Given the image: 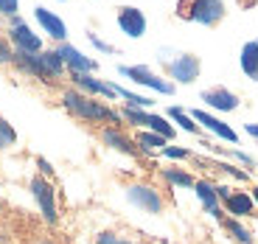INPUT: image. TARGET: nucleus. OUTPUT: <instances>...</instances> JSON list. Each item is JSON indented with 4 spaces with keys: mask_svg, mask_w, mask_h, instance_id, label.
Instances as JSON below:
<instances>
[{
    "mask_svg": "<svg viewBox=\"0 0 258 244\" xmlns=\"http://www.w3.org/2000/svg\"><path fill=\"white\" fill-rule=\"evenodd\" d=\"M62 104H64V109H68L71 115L82 118V121H90V124H101V121L118 124L121 121V112H115L112 107L96 101L93 96H84V93H79V90H68L62 96Z\"/></svg>",
    "mask_w": 258,
    "mask_h": 244,
    "instance_id": "f257e3e1",
    "label": "nucleus"
},
{
    "mask_svg": "<svg viewBox=\"0 0 258 244\" xmlns=\"http://www.w3.org/2000/svg\"><path fill=\"white\" fill-rule=\"evenodd\" d=\"M157 59L163 62L166 73L174 79L177 84H194L202 73V62L197 53H188V51H171V48H160Z\"/></svg>",
    "mask_w": 258,
    "mask_h": 244,
    "instance_id": "f03ea898",
    "label": "nucleus"
},
{
    "mask_svg": "<svg viewBox=\"0 0 258 244\" xmlns=\"http://www.w3.org/2000/svg\"><path fill=\"white\" fill-rule=\"evenodd\" d=\"M225 0H180L177 3V17L188 23H200V26H219L225 20Z\"/></svg>",
    "mask_w": 258,
    "mask_h": 244,
    "instance_id": "7ed1b4c3",
    "label": "nucleus"
},
{
    "mask_svg": "<svg viewBox=\"0 0 258 244\" xmlns=\"http://www.w3.org/2000/svg\"><path fill=\"white\" fill-rule=\"evenodd\" d=\"M118 73L123 79H129V82L141 84V87H149V90L160 93V96H174V82H166V79L157 76L146 65H118Z\"/></svg>",
    "mask_w": 258,
    "mask_h": 244,
    "instance_id": "20e7f679",
    "label": "nucleus"
},
{
    "mask_svg": "<svg viewBox=\"0 0 258 244\" xmlns=\"http://www.w3.org/2000/svg\"><path fill=\"white\" fill-rule=\"evenodd\" d=\"M121 118H126V121H129V124H135V127H146V129H152V132L163 135L166 141H171V138H174V132H177V129L171 127V124H168L163 115H155V112H149V109L126 107V109L121 112Z\"/></svg>",
    "mask_w": 258,
    "mask_h": 244,
    "instance_id": "39448f33",
    "label": "nucleus"
},
{
    "mask_svg": "<svg viewBox=\"0 0 258 244\" xmlns=\"http://www.w3.org/2000/svg\"><path fill=\"white\" fill-rule=\"evenodd\" d=\"M9 42H14V51H28V53H39V51H42V39H39V34H34L31 26H28L26 20H20L17 14L12 17Z\"/></svg>",
    "mask_w": 258,
    "mask_h": 244,
    "instance_id": "423d86ee",
    "label": "nucleus"
},
{
    "mask_svg": "<svg viewBox=\"0 0 258 244\" xmlns=\"http://www.w3.org/2000/svg\"><path fill=\"white\" fill-rule=\"evenodd\" d=\"M31 194L37 199L39 211L45 216L48 225H56V199H53V186L45 180V177H34L31 180Z\"/></svg>",
    "mask_w": 258,
    "mask_h": 244,
    "instance_id": "0eeeda50",
    "label": "nucleus"
},
{
    "mask_svg": "<svg viewBox=\"0 0 258 244\" xmlns=\"http://www.w3.org/2000/svg\"><path fill=\"white\" fill-rule=\"evenodd\" d=\"M115 20H118V28H121L129 39H141L143 34H146V14L138 6H121Z\"/></svg>",
    "mask_w": 258,
    "mask_h": 244,
    "instance_id": "6e6552de",
    "label": "nucleus"
},
{
    "mask_svg": "<svg viewBox=\"0 0 258 244\" xmlns=\"http://www.w3.org/2000/svg\"><path fill=\"white\" fill-rule=\"evenodd\" d=\"M56 51H59L64 68H68L71 73H96L98 62H96V59H90V56H84L76 45H71V42H59Z\"/></svg>",
    "mask_w": 258,
    "mask_h": 244,
    "instance_id": "1a4fd4ad",
    "label": "nucleus"
},
{
    "mask_svg": "<svg viewBox=\"0 0 258 244\" xmlns=\"http://www.w3.org/2000/svg\"><path fill=\"white\" fill-rule=\"evenodd\" d=\"M202 101L208 104L211 109H216V112H233V109H239V96L233 90H227V87H222V84H216V87H208V90H202Z\"/></svg>",
    "mask_w": 258,
    "mask_h": 244,
    "instance_id": "9d476101",
    "label": "nucleus"
},
{
    "mask_svg": "<svg viewBox=\"0 0 258 244\" xmlns=\"http://www.w3.org/2000/svg\"><path fill=\"white\" fill-rule=\"evenodd\" d=\"M126 199H129L135 208L146 211V213H160V211H163L160 194H157L155 188H149V186H129V188H126Z\"/></svg>",
    "mask_w": 258,
    "mask_h": 244,
    "instance_id": "9b49d317",
    "label": "nucleus"
},
{
    "mask_svg": "<svg viewBox=\"0 0 258 244\" xmlns=\"http://www.w3.org/2000/svg\"><path fill=\"white\" fill-rule=\"evenodd\" d=\"M191 118H194L197 124H202V127H205L208 132H213L216 138H222V141L233 143V146L239 143V135H236V129H233V127H227V124L222 121V118L211 115V112H205V109H194V112H191Z\"/></svg>",
    "mask_w": 258,
    "mask_h": 244,
    "instance_id": "f8f14e48",
    "label": "nucleus"
},
{
    "mask_svg": "<svg viewBox=\"0 0 258 244\" xmlns=\"http://www.w3.org/2000/svg\"><path fill=\"white\" fill-rule=\"evenodd\" d=\"M73 82H76V87H82V90H84V93H90V96H101V98H118L115 84L104 82V79H96L93 73H73Z\"/></svg>",
    "mask_w": 258,
    "mask_h": 244,
    "instance_id": "ddd939ff",
    "label": "nucleus"
},
{
    "mask_svg": "<svg viewBox=\"0 0 258 244\" xmlns=\"http://www.w3.org/2000/svg\"><path fill=\"white\" fill-rule=\"evenodd\" d=\"M34 17H37V23L42 26V31H45L48 37H53L56 42H64V37H68V26L62 23V17H56L53 12H48L45 6L34 9Z\"/></svg>",
    "mask_w": 258,
    "mask_h": 244,
    "instance_id": "4468645a",
    "label": "nucleus"
},
{
    "mask_svg": "<svg viewBox=\"0 0 258 244\" xmlns=\"http://www.w3.org/2000/svg\"><path fill=\"white\" fill-rule=\"evenodd\" d=\"M42 53V51H39ZM39 53H28V51H14V59L12 62L17 65L23 73H28V76L34 79H42V82H51L48 79V71H45V65H42V56Z\"/></svg>",
    "mask_w": 258,
    "mask_h": 244,
    "instance_id": "2eb2a0df",
    "label": "nucleus"
},
{
    "mask_svg": "<svg viewBox=\"0 0 258 244\" xmlns=\"http://www.w3.org/2000/svg\"><path fill=\"white\" fill-rule=\"evenodd\" d=\"M239 65H241V71H244L247 79L258 82V37L255 39H247L244 45H241Z\"/></svg>",
    "mask_w": 258,
    "mask_h": 244,
    "instance_id": "dca6fc26",
    "label": "nucleus"
},
{
    "mask_svg": "<svg viewBox=\"0 0 258 244\" xmlns=\"http://www.w3.org/2000/svg\"><path fill=\"white\" fill-rule=\"evenodd\" d=\"M194 191H197V197H200L202 208H205L211 216L222 219V208H219V194H216V186H211V182L200 180V182H194Z\"/></svg>",
    "mask_w": 258,
    "mask_h": 244,
    "instance_id": "f3484780",
    "label": "nucleus"
},
{
    "mask_svg": "<svg viewBox=\"0 0 258 244\" xmlns=\"http://www.w3.org/2000/svg\"><path fill=\"white\" fill-rule=\"evenodd\" d=\"M252 205H255V199H252L250 194H244V191H236V194H230V197L225 199L227 213H233V216H250Z\"/></svg>",
    "mask_w": 258,
    "mask_h": 244,
    "instance_id": "a211bd4d",
    "label": "nucleus"
},
{
    "mask_svg": "<svg viewBox=\"0 0 258 244\" xmlns=\"http://www.w3.org/2000/svg\"><path fill=\"white\" fill-rule=\"evenodd\" d=\"M101 141L107 143L110 149H115V152H123V154H135V143L129 141V138L123 135L121 129H104V132H101Z\"/></svg>",
    "mask_w": 258,
    "mask_h": 244,
    "instance_id": "6ab92c4d",
    "label": "nucleus"
},
{
    "mask_svg": "<svg viewBox=\"0 0 258 244\" xmlns=\"http://www.w3.org/2000/svg\"><path fill=\"white\" fill-rule=\"evenodd\" d=\"M168 118L174 124H180V129H185V132H191V135H197L200 132V124L191 118V112H185L182 107H168Z\"/></svg>",
    "mask_w": 258,
    "mask_h": 244,
    "instance_id": "aec40b11",
    "label": "nucleus"
},
{
    "mask_svg": "<svg viewBox=\"0 0 258 244\" xmlns=\"http://www.w3.org/2000/svg\"><path fill=\"white\" fill-rule=\"evenodd\" d=\"M39 56H42V65H45L48 79H51V82L64 73V62H62V56H59V51H42Z\"/></svg>",
    "mask_w": 258,
    "mask_h": 244,
    "instance_id": "412c9836",
    "label": "nucleus"
},
{
    "mask_svg": "<svg viewBox=\"0 0 258 244\" xmlns=\"http://www.w3.org/2000/svg\"><path fill=\"white\" fill-rule=\"evenodd\" d=\"M115 90H118V98H123L126 101V107H138V109H149L152 107V98L149 96H138V93H132V90H126V87H121V84H115Z\"/></svg>",
    "mask_w": 258,
    "mask_h": 244,
    "instance_id": "4be33fe9",
    "label": "nucleus"
},
{
    "mask_svg": "<svg viewBox=\"0 0 258 244\" xmlns=\"http://www.w3.org/2000/svg\"><path fill=\"white\" fill-rule=\"evenodd\" d=\"M138 146H141L143 152H155V149L166 146V138L157 135V132H152V129H146V132H141V135H138Z\"/></svg>",
    "mask_w": 258,
    "mask_h": 244,
    "instance_id": "5701e85b",
    "label": "nucleus"
},
{
    "mask_svg": "<svg viewBox=\"0 0 258 244\" xmlns=\"http://www.w3.org/2000/svg\"><path fill=\"white\" fill-rule=\"evenodd\" d=\"M222 222H225V219H222ZM225 227L230 230V236L236 238L239 244H252V241H255V238H252V233L247 230V227H241L239 222H236V219H227V222H225Z\"/></svg>",
    "mask_w": 258,
    "mask_h": 244,
    "instance_id": "b1692460",
    "label": "nucleus"
},
{
    "mask_svg": "<svg viewBox=\"0 0 258 244\" xmlns=\"http://www.w3.org/2000/svg\"><path fill=\"white\" fill-rule=\"evenodd\" d=\"M163 177H166L171 186H180V188H194V177L185 171H177V168H163Z\"/></svg>",
    "mask_w": 258,
    "mask_h": 244,
    "instance_id": "393cba45",
    "label": "nucleus"
},
{
    "mask_svg": "<svg viewBox=\"0 0 258 244\" xmlns=\"http://www.w3.org/2000/svg\"><path fill=\"white\" fill-rule=\"evenodd\" d=\"M17 143V132H14V127L6 121V118H0V149H9Z\"/></svg>",
    "mask_w": 258,
    "mask_h": 244,
    "instance_id": "a878e982",
    "label": "nucleus"
},
{
    "mask_svg": "<svg viewBox=\"0 0 258 244\" xmlns=\"http://www.w3.org/2000/svg\"><path fill=\"white\" fill-rule=\"evenodd\" d=\"M160 152H163V157H168V160H185L188 154H191L188 149H182V146H163Z\"/></svg>",
    "mask_w": 258,
    "mask_h": 244,
    "instance_id": "bb28decb",
    "label": "nucleus"
},
{
    "mask_svg": "<svg viewBox=\"0 0 258 244\" xmlns=\"http://www.w3.org/2000/svg\"><path fill=\"white\" fill-rule=\"evenodd\" d=\"M87 39H90V45L93 48H98V51H101V53H115V45H110V42H104V39L101 37H98V34H87Z\"/></svg>",
    "mask_w": 258,
    "mask_h": 244,
    "instance_id": "cd10ccee",
    "label": "nucleus"
},
{
    "mask_svg": "<svg viewBox=\"0 0 258 244\" xmlns=\"http://www.w3.org/2000/svg\"><path fill=\"white\" fill-rule=\"evenodd\" d=\"M14 59V48H12V42L9 39H0V62L6 65V62H12Z\"/></svg>",
    "mask_w": 258,
    "mask_h": 244,
    "instance_id": "c85d7f7f",
    "label": "nucleus"
},
{
    "mask_svg": "<svg viewBox=\"0 0 258 244\" xmlns=\"http://www.w3.org/2000/svg\"><path fill=\"white\" fill-rule=\"evenodd\" d=\"M20 9V0H0V14H6V17H14Z\"/></svg>",
    "mask_w": 258,
    "mask_h": 244,
    "instance_id": "c756f323",
    "label": "nucleus"
},
{
    "mask_svg": "<svg viewBox=\"0 0 258 244\" xmlns=\"http://www.w3.org/2000/svg\"><path fill=\"white\" fill-rule=\"evenodd\" d=\"M96 244H129V241L121 236H115V233H101V236L96 238Z\"/></svg>",
    "mask_w": 258,
    "mask_h": 244,
    "instance_id": "7c9ffc66",
    "label": "nucleus"
},
{
    "mask_svg": "<svg viewBox=\"0 0 258 244\" xmlns=\"http://www.w3.org/2000/svg\"><path fill=\"white\" fill-rule=\"evenodd\" d=\"M225 174H230V177H236V180H250V177H247V171H241V168H236V166H230V163H225Z\"/></svg>",
    "mask_w": 258,
    "mask_h": 244,
    "instance_id": "2f4dec72",
    "label": "nucleus"
},
{
    "mask_svg": "<svg viewBox=\"0 0 258 244\" xmlns=\"http://www.w3.org/2000/svg\"><path fill=\"white\" fill-rule=\"evenodd\" d=\"M37 166H39V168H42V174H53V168H51V163H48V160H45V157H39V160H37Z\"/></svg>",
    "mask_w": 258,
    "mask_h": 244,
    "instance_id": "473e14b6",
    "label": "nucleus"
},
{
    "mask_svg": "<svg viewBox=\"0 0 258 244\" xmlns=\"http://www.w3.org/2000/svg\"><path fill=\"white\" fill-rule=\"evenodd\" d=\"M244 132H247L250 138H255V141H258V124H247V127H244Z\"/></svg>",
    "mask_w": 258,
    "mask_h": 244,
    "instance_id": "72a5a7b5",
    "label": "nucleus"
},
{
    "mask_svg": "<svg viewBox=\"0 0 258 244\" xmlns=\"http://www.w3.org/2000/svg\"><path fill=\"white\" fill-rule=\"evenodd\" d=\"M239 3V9H255L258 6V0H236Z\"/></svg>",
    "mask_w": 258,
    "mask_h": 244,
    "instance_id": "f704fd0d",
    "label": "nucleus"
},
{
    "mask_svg": "<svg viewBox=\"0 0 258 244\" xmlns=\"http://www.w3.org/2000/svg\"><path fill=\"white\" fill-rule=\"evenodd\" d=\"M250 197H252V199H255V205H258V186H255V188H252V194H250Z\"/></svg>",
    "mask_w": 258,
    "mask_h": 244,
    "instance_id": "c9c22d12",
    "label": "nucleus"
},
{
    "mask_svg": "<svg viewBox=\"0 0 258 244\" xmlns=\"http://www.w3.org/2000/svg\"><path fill=\"white\" fill-rule=\"evenodd\" d=\"M45 244H51V241H45Z\"/></svg>",
    "mask_w": 258,
    "mask_h": 244,
    "instance_id": "e433bc0d",
    "label": "nucleus"
}]
</instances>
